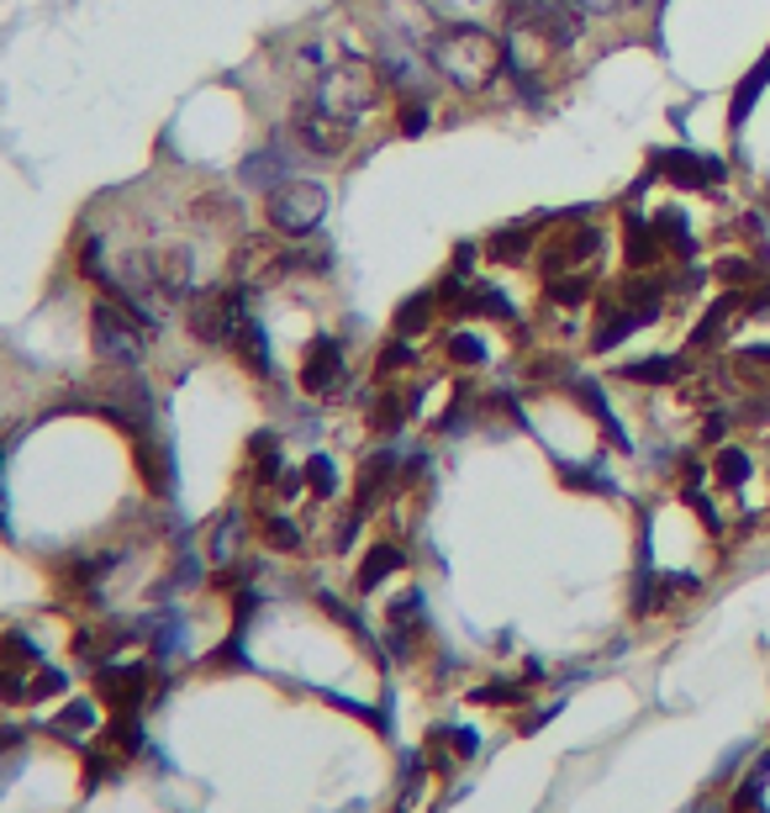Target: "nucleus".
<instances>
[{"mask_svg":"<svg viewBox=\"0 0 770 813\" xmlns=\"http://www.w3.org/2000/svg\"><path fill=\"white\" fill-rule=\"evenodd\" d=\"M259 539H265L269 549H280V555H296L301 544H306V534H301L296 518H285V512H265V518H259Z\"/></svg>","mask_w":770,"mask_h":813,"instance_id":"c756f323","label":"nucleus"},{"mask_svg":"<svg viewBox=\"0 0 770 813\" xmlns=\"http://www.w3.org/2000/svg\"><path fill=\"white\" fill-rule=\"evenodd\" d=\"M428 121H433V101H428V91H412V95L396 101V132H401V138H422Z\"/></svg>","mask_w":770,"mask_h":813,"instance_id":"2f4dec72","label":"nucleus"},{"mask_svg":"<svg viewBox=\"0 0 770 813\" xmlns=\"http://www.w3.org/2000/svg\"><path fill=\"white\" fill-rule=\"evenodd\" d=\"M248 476H254V486H265V491H275V481L285 476V454H280V439L269 428L248 439Z\"/></svg>","mask_w":770,"mask_h":813,"instance_id":"aec40b11","label":"nucleus"},{"mask_svg":"<svg viewBox=\"0 0 770 813\" xmlns=\"http://www.w3.org/2000/svg\"><path fill=\"white\" fill-rule=\"evenodd\" d=\"M243 317H248V280H217L185 302V328L207 349H233Z\"/></svg>","mask_w":770,"mask_h":813,"instance_id":"f03ea898","label":"nucleus"},{"mask_svg":"<svg viewBox=\"0 0 770 813\" xmlns=\"http://www.w3.org/2000/svg\"><path fill=\"white\" fill-rule=\"evenodd\" d=\"M401 481V454L396 450H375L354 476V512H370L381 497H390V486Z\"/></svg>","mask_w":770,"mask_h":813,"instance_id":"4468645a","label":"nucleus"},{"mask_svg":"<svg viewBox=\"0 0 770 813\" xmlns=\"http://www.w3.org/2000/svg\"><path fill=\"white\" fill-rule=\"evenodd\" d=\"M301 392L306 396H338L349 386V355H343V344L338 338H312L306 344V355H301V370H296Z\"/></svg>","mask_w":770,"mask_h":813,"instance_id":"6e6552de","label":"nucleus"},{"mask_svg":"<svg viewBox=\"0 0 770 813\" xmlns=\"http://www.w3.org/2000/svg\"><path fill=\"white\" fill-rule=\"evenodd\" d=\"M560 481L575 486V491H612V481L602 471H586V465H560Z\"/></svg>","mask_w":770,"mask_h":813,"instance_id":"ea45409f","label":"nucleus"},{"mask_svg":"<svg viewBox=\"0 0 770 813\" xmlns=\"http://www.w3.org/2000/svg\"><path fill=\"white\" fill-rule=\"evenodd\" d=\"M401 566H407V549H401V544H390V539H381L370 555H364V560H359V576H354L359 592H375L385 576H396Z\"/></svg>","mask_w":770,"mask_h":813,"instance_id":"4be33fe9","label":"nucleus"},{"mask_svg":"<svg viewBox=\"0 0 770 813\" xmlns=\"http://www.w3.org/2000/svg\"><path fill=\"white\" fill-rule=\"evenodd\" d=\"M691 813H728V809H712V803H697V809Z\"/></svg>","mask_w":770,"mask_h":813,"instance_id":"49530a36","label":"nucleus"},{"mask_svg":"<svg viewBox=\"0 0 770 813\" xmlns=\"http://www.w3.org/2000/svg\"><path fill=\"white\" fill-rule=\"evenodd\" d=\"M744 317H770V275L744 291Z\"/></svg>","mask_w":770,"mask_h":813,"instance_id":"79ce46f5","label":"nucleus"},{"mask_svg":"<svg viewBox=\"0 0 770 813\" xmlns=\"http://www.w3.org/2000/svg\"><path fill=\"white\" fill-rule=\"evenodd\" d=\"M766 85H770V54L739 80V91H734V106H728V127H744V121H749V112H755V101H760V91H766Z\"/></svg>","mask_w":770,"mask_h":813,"instance_id":"cd10ccee","label":"nucleus"},{"mask_svg":"<svg viewBox=\"0 0 770 813\" xmlns=\"http://www.w3.org/2000/svg\"><path fill=\"white\" fill-rule=\"evenodd\" d=\"M712 280H718L723 291H749V286L766 280V265H760L755 254H723V259L712 265Z\"/></svg>","mask_w":770,"mask_h":813,"instance_id":"b1692460","label":"nucleus"},{"mask_svg":"<svg viewBox=\"0 0 770 813\" xmlns=\"http://www.w3.org/2000/svg\"><path fill=\"white\" fill-rule=\"evenodd\" d=\"M74 270L90 275V280H101V286L112 280V270H106V243L95 239V233H85V239H80V248H74Z\"/></svg>","mask_w":770,"mask_h":813,"instance_id":"f704fd0d","label":"nucleus"},{"mask_svg":"<svg viewBox=\"0 0 770 813\" xmlns=\"http://www.w3.org/2000/svg\"><path fill=\"white\" fill-rule=\"evenodd\" d=\"M237 549H243V523H237L233 512H222V518L211 523V534H207V560L228 571V566L237 560Z\"/></svg>","mask_w":770,"mask_h":813,"instance_id":"bb28decb","label":"nucleus"},{"mask_svg":"<svg viewBox=\"0 0 770 813\" xmlns=\"http://www.w3.org/2000/svg\"><path fill=\"white\" fill-rule=\"evenodd\" d=\"M190 217H196L201 228H233L237 217H243V201L222 196V190H207V196H196V201H190Z\"/></svg>","mask_w":770,"mask_h":813,"instance_id":"c85d7f7f","label":"nucleus"},{"mask_svg":"<svg viewBox=\"0 0 770 813\" xmlns=\"http://www.w3.org/2000/svg\"><path fill=\"white\" fill-rule=\"evenodd\" d=\"M622 259H628V270H660V259H665V233H660V222H654V217H639L633 207L622 211Z\"/></svg>","mask_w":770,"mask_h":813,"instance_id":"f8f14e48","label":"nucleus"},{"mask_svg":"<svg viewBox=\"0 0 770 813\" xmlns=\"http://www.w3.org/2000/svg\"><path fill=\"white\" fill-rule=\"evenodd\" d=\"M22 740H27L22 729H0V755H16L22 751Z\"/></svg>","mask_w":770,"mask_h":813,"instance_id":"c03bdc74","label":"nucleus"},{"mask_svg":"<svg viewBox=\"0 0 770 813\" xmlns=\"http://www.w3.org/2000/svg\"><path fill=\"white\" fill-rule=\"evenodd\" d=\"M327 217V185L317 181H291L275 185L265 196V222L269 233H280V239H306V233H317Z\"/></svg>","mask_w":770,"mask_h":813,"instance_id":"39448f33","label":"nucleus"},{"mask_svg":"<svg viewBox=\"0 0 770 813\" xmlns=\"http://www.w3.org/2000/svg\"><path fill=\"white\" fill-rule=\"evenodd\" d=\"M233 355H237V364H243L248 375H259V381L275 375V364H269V338H265V328H259V317H254V312H248V317H243V328H237Z\"/></svg>","mask_w":770,"mask_h":813,"instance_id":"6ab92c4d","label":"nucleus"},{"mask_svg":"<svg viewBox=\"0 0 770 813\" xmlns=\"http://www.w3.org/2000/svg\"><path fill=\"white\" fill-rule=\"evenodd\" d=\"M448 360L454 364H465V370H475V364H486V344H480V338H475V333H465V328H454L448 333Z\"/></svg>","mask_w":770,"mask_h":813,"instance_id":"e433bc0d","label":"nucleus"},{"mask_svg":"<svg viewBox=\"0 0 770 813\" xmlns=\"http://www.w3.org/2000/svg\"><path fill=\"white\" fill-rule=\"evenodd\" d=\"M549 222H555L549 211H538L528 222H506V228H497V233L486 239V254H491L497 265H528L538 254V233H544Z\"/></svg>","mask_w":770,"mask_h":813,"instance_id":"9b49d317","label":"nucleus"},{"mask_svg":"<svg viewBox=\"0 0 770 813\" xmlns=\"http://www.w3.org/2000/svg\"><path fill=\"white\" fill-rule=\"evenodd\" d=\"M428 63L444 74L459 95H480L497 85V74H506V43L486 27H439L428 43Z\"/></svg>","mask_w":770,"mask_h":813,"instance_id":"f257e3e1","label":"nucleus"},{"mask_svg":"<svg viewBox=\"0 0 770 813\" xmlns=\"http://www.w3.org/2000/svg\"><path fill=\"white\" fill-rule=\"evenodd\" d=\"M760 777H744L739 782V792H734V798H728V813H770V803L766 798H760Z\"/></svg>","mask_w":770,"mask_h":813,"instance_id":"58836bf2","label":"nucleus"},{"mask_svg":"<svg viewBox=\"0 0 770 813\" xmlns=\"http://www.w3.org/2000/svg\"><path fill=\"white\" fill-rule=\"evenodd\" d=\"M544 297H549V306H586L596 297V280L586 270L544 275Z\"/></svg>","mask_w":770,"mask_h":813,"instance_id":"5701e85b","label":"nucleus"},{"mask_svg":"<svg viewBox=\"0 0 770 813\" xmlns=\"http://www.w3.org/2000/svg\"><path fill=\"white\" fill-rule=\"evenodd\" d=\"M459 317H491V323H517V306L506 302L497 286H486V280H470V291H465V306H459ZM517 333V328H512Z\"/></svg>","mask_w":770,"mask_h":813,"instance_id":"412c9836","label":"nucleus"},{"mask_svg":"<svg viewBox=\"0 0 770 813\" xmlns=\"http://www.w3.org/2000/svg\"><path fill=\"white\" fill-rule=\"evenodd\" d=\"M618 302L633 306L644 323H654V317L665 312V302H670V275H665V270H633L618 286Z\"/></svg>","mask_w":770,"mask_h":813,"instance_id":"dca6fc26","label":"nucleus"},{"mask_svg":"<svg viewBox=\"0 0 770 813\" xmlns=\"http://www.w3.org/2000/svg\"><path fill=\"white\" fill-rule=\"evenodd\" d=\"M639 328H644V317H639L633 306H622L618 291H607V297H602V306H596V323H592V349H596V355H607V349L628 344V338H633Z\"/></svg>","mask_w":770,"mask_h":813,"instance_id":"2eb2a0df","label":"nucleus"},{"mask_svg":"<svg viewBox=\"0 0 770 813\" xmlns=\"http://www.w3.org/2000/svg\"><path fill=\"white\" fill-rule=\"evenodd\" d=\"M439 312H444V306H439L433 291H417L412 302L396 306V323H390V328H396V338H417V333L433 328V317H439Z\"/></svg>","mask_w":770,"mask_h":813,"instance_id":"a878e982","label":"nucleus"},{"mask_svg":"<svg viewBox=\"0 0 770 813\" xmlns=\"http://www.w3.org/2000/svg\"><path fill=\"white\" fill-rule=\"evenodd\" d=\"M301 476H306V486H312V497H323V502L338 491V465H332L327 454H306Z\"/></svg>","mask_w":770,"mask_h":813,"instance_id":"c9c22d12","label":"nucleus"},{"mask_svg":"<svg viewBox=\"0 0 770 813\" xmlns=\"http://www.w3.org/2000/svg\"><path fill=\"white\" fill-rule=\"evenodd\" d=\"M291 143L301 153H312V159H343L349 143H354V121L332 117L323 101L306 91L296 101V112H291Z\"/></svg>","mask_w":770,"mask_h":813,"instance_id":"423d86ee","label":"nucleus"},{"mask_svg":"<svg viewBox=\"0 0 770 813\" xmlns=\"http://www.w3.org/2000/svg\"><path fill=\"white\" fill-rule=\"evenodd\" d=\"M686 508L697 512V518H702V523H708L712 534H718V529H723V518H718V508H712V502H708V491H702V486H686Z\"/></svg>","mask_w":770,"mask_h":813,"instance_id":"a19ab883","label":"nucleus"},{"mask_svg":"<svg viewBox=\"0 0 770 813\" xmlns=\"http://www.w3.org/2000/svg\"><path fill=\"white\" fill-rule=\"evenodd\" d=\"M650 170L665 175L670 185H681V190H712V185L728 181V159H712V153L697 149H654Z\"/></svg>","mask_w":770,"mask_h":813,"instance_id":"0eeeda50","label":"nucleus"},{"mask_svg":"<svg viewBox=\"0 0 770 813\" xmlns=\"http://www.w3.org/2000/svg\"><path fill=\"white\" fill-rule=\"evenodd\" d=\"M143 338L149 328L117 302V297H101L90 306V349L101 364H117V370H138L143 364Z\"/></svg>","mask_w":770,"mask_h":813,"instance_id":"7ed1b4c3","label":"nucleus"},{"mask_svg":"<svg viewBox=\"0 0 770 813\" xmlns=\"http://www.w3.org/2000/svg\"><path fill=\"white\" fill-rule=\"evenodd\" d=\"M412 407H417V392H396V386H385V392L370 402V428H375V433H396V428L407 422Z\"/></svg>","mask_w":770,"mask_h":813,"instance_id":"393cba45","label":"nucleus"},{"mask_svg":"<svg viewBox=\"0 0 770 813\" xmlns=\"http://www.w3.org/2000/svg\"><path fill=\"white\" fill-rule=\"evenodd\" d=\"M412 364H417L412 338H390L381 355H375V375H381V381H390V375H401V370H412Z\"/></svg>","mask_w":770,"mask_h":813,"instance_id":"72a5a7b5","label":"nucleus"},{"mask_svg":"<svg viewBox=\"0 0 770 813\" xmlns=\"http://www.w3.org/2000/svg\"><path fill=\"white\" fill-rule=\"evenodd\" d=\"M575 11H586V16H602V11H612V5H628V0H570Z\"/></svg>","mask_w":770,"mask_h":813,"instance_id":"37998d69","label":"nucleus"},{"mask_svg":"<svg viewBox=\"0 0 770 813\" xmlns=\"http://www.w3.org/2000/svg\"><path fill=\"white\" fill-rule=\"evenodd\" d=\"M749 471H755V460L739 450V444H723V450L712 454V476L723 486H744L749 481Z\"/></svg>","mask_w":770,"mask_h":813,"instance_id":"473e14b6","label":"nucleus"},{"mask_svg":"<svg viewBox=\"0 0 770 813\" xmlns=\"http://www.w3.org/2000/svg\"><path fill=\"white\" fill-rule=\"evenodd\" d=\"M381 91H385L381 69H375V63H359V59L327 63L323 74H317V85H312V95L323 101L332 117L354 121V127H359V117H364V112L381 101Z\"/></svg>","mask_w":770,"mask_h":813,"instance_id":"20e7f679","label":"nucleus"},{"mask_svg":"<svg viewBox=\"0 0 770 813\" xmlns=\"http://www.w3.org/2000/svg\"><path fill=\"white\" fill-rule=\"evenodd\" d=\"M291 181V149L285 143H269V149L248 153V164H243V185H254V190H275V185Z\"/></svg>","mask_w":770,"mask_h":813,"instance_id":"f3484780","label":"nucleus"},{"mask_svg":"<svg viewBox=\"0 0 770 813\" xmlns=\"http://www.w3.org/2000/svg\"><path fill=\"white\" fill-rule=\"evenodd\" d=\"M686 375V355H650V360H633L622 364V381H633V386H681Z\"/></svg>","mask_w":770,"mask_h":813,"instance_id":"a211bd4d","label":"nucleus"},{"mask_svg":"<svg viewBox=\"0 0 770 813\" xmlns=\"http://www.w3.org/2000/svg\"><path fill=\"white\" fill-rule=\"evenodd\" d=\"M654 222H660V233H665V254H676L681 265H691V259H697V239H691V228H686L681 211L665 207L660 217H654Z\"/></svg>","mask_w":770,"mask_h":813,"instance_id":"7c9ffc66","label":"nucleus"},{"mask_svg":"<svg viewBox=\"0 0 770 813\" xmlns=\"http://www.w3.org/2000/svg\"><path fill=\"white\" fill-rule=\"evenodd\" d=\"M628 5H633V11H644V5H660V0H628Z\"/></svg>","mask_w":770,"mask_h":813,"instance_id":"de8ad7c7","label":"nucleus"},{"mask_svg":"<svg viewBox=\"0 0 770 813\" xmlns=\"http://www.w3.org/2000/svg\"><path fill=\"white\" fill-rule=\"evenodd\" d=\"M739 364H770V344H755V349H744Z\"/></svg>","mask_w":770,"mask_h":813,"instance_id":"a18cd8bd","label":"nucleus"},{"mask_svg":"<svg viewBox=\"0 0 770 813\" xmlns=\"http://www.w3.org/2000/svg\"><path fill=\"white\" fill-rule=\"evenodd\" d=\"M739 317H744V291H723V297L708 306V317L697 323V333L686 338V360H691V355H712V349L734 333Z\"/></svg>","mask_w":770,"mask_h":813,"instance_id":"ddd939ff","label":"nucleus"},{"mask_svg":"<svg viewBox=\"0 0 770 813\" xmlns=\"http://www.w3.org/2000/svg\"><path fill=\"white\" fill-rule=\"evenodd\" d=\"M95 687H101V702H106L117 719H138L143 702H149V693H153V671L149 665H106Z\"/></svg>","mask_w":770,"mask_h":813,"instance_id":"1a4fd4ad","label":"nucleus"},{"mask_svg":"<svg viewBox=\"0 0 770 813\" xmlns=\"http://www.w3.org/2000/svg\"><path fill=\"white\" fill-rule=\"evenodd\" d=\"M54 729H59V734H90V729H95V708L80 697V702H69L59 719H54Z\"/></svg>","mask_w":770,"mask_h":813,"instance_id":"4c0bfd02","label":"nucleus"},{"mask_svg":"<svg viewBox=\"0 0 770 813\" xmlns=\"http://www.w3.org/2000/svg\"><path fill=\"white\" fill-rule=\"evenodd\" d=\"M153 280H159V297L170 306L190 302L196 297V254H190V243H159L153 248Z\"/></svg>","mask_w":770,"mask_h":813,"instance_id":"9d476101","label":"nucleus"}]
</instances>
